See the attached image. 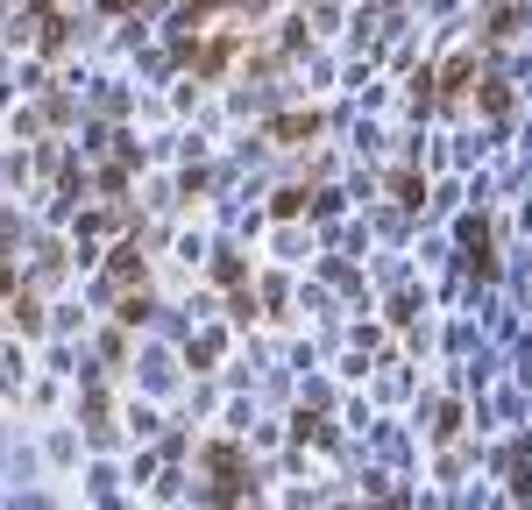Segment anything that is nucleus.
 Masks as SVG:
<instances>
[{"label": "nucleus", "mask_w": 532, "mask_h": 510, "mask_svg": "<svg viewBox=\"0 0 532 510\" xmlns=\"http://www.w3.org/2000/svg\"><path fill=\"white\" fill-rule=\"evenodd\" d=\"M313 128H320V121H313V114H284V121H277V128H270V135H284V142H298V135H313Z\"/></svg>", "instance_id": "nucleus-1"}]
</instances>
